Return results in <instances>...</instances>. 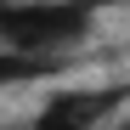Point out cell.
<instances>
[{
  "label": "cell",
  "instance_id": "obj_1",
  "mask_svg": "<svg viewBox=\"0 0 130 130\" xmlns=\"http://www.w3.org/2000/svg\"><path fill=\"white\" fill-rule=\"evenodd\" d=\"M0 28L17 45H62V40H74L85 28V17H74V11H6Z\"/></svg>",
  "mask_w": 130,
  "mask_h": 130
},
{
  "label": "cell",
  "instance_id": "obj_2",
  "mask_svg": "<svg viewBox=\"0 0 130 130\" xmlns=\"http://www.w3.org/2000/svg\"><path fill=\"white\" fill-rule=\"evenodd\" d=\"M57 113L40 119V130H85L96 113H102V96H68V102H51Z\"/></svg>",
  "mask_w": 130,
  "mask_h": 130
}]
</instances>
